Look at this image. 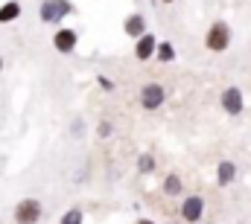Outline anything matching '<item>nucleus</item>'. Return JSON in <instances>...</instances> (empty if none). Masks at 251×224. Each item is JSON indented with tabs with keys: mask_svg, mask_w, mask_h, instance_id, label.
I'll list each match as a JSON object with an SVG mask.
<instances>
[{
	"mask_svg": "<svg viewBox=\"0 0 251 224\" xmlns=\"http://www.w3.org/2000/svg\"><path fill=\"white\" fill-rule=\"evenodd\" d=\"M204 47H207L210 53H225V50L231 47V26H228L225 21L210 23L207 35H204Z\"/></svg>",
	"mask_w": 251,
	"mask_h": 224,
	"instance_id": "obj_1",
	"label": "nucleus"
},
{
	"mask_svg": "<svg viewBox=\"0 0 251 224\" xmlns=\"http://www.w3.org/2000/svg\"><path fill=\"white\" fill-rule=\"evenodd\" d=\"M41 216H44V207H41L38 198H24L15 207V222L18 224H38Z\"/></svg>",
	"mask_w": 251,
	"mask_h": 224,
	"instance_id": "obj_2",
	"label": "nucleus"
},
{
	"mask_svg": "<svg viewBox=\"0 0 251 224\" xmlns=\"http://www.w3.org/2000/svg\"><path fill=\"white\" fill-rule=\"evenodd\" d=\"M164 88L158 85V82H152V85H146L143 90H140V105H143V111H158L161 105H164Z\"/></svg>",
	"mask_w": 251,
	"mask_h": 224,
	"instance_id": "obj_3",
	"label": "nucleus"
},
{
	"mask_svg": "<svg viewBox=\"0 0 251 224\" xmlns=\"http://www.w3.org/2000/svg\"><path fill=\"white\" fill-rule=\"evenodd\" d=\"M201 213H204V198H201V195H187V198L181 201V219L187 224L201 222Z\"/></svg>",
	"mask_w": 251,
	"mask_h": 224,
	"instance_id": "obj_4",
	"label": "nucleus"
},
{
	"mask_svg": "<svg viewBox=\"0 0 251 224\" xmlns=\"http://www.w3.org/2000/svg\"><path fill=\"white\" fill-rule=\"evenodd\" d=\"M219 105H222V111L231 113V116L243 113V93H240V88H225V90H222Z\"/></svg>",
	"mask_w": 251,
	"mask_h": 224,
	"instance_id": "obj_5",
	"label": "nucleus"
},
{
	"mask_svg": "<svg viewBox=\"0 0 251 224\" xmlns=\"http://www.w3.org/2000/svg\"><path fill=\"white\" fill-rule=\"evenodd\" d=\"M155 47H158L155 35L143 32V35H140V38L134 41V58H137V61H149V58L155 56Z\"/></svg>",
	"mask_w": 251,
	"mask_h": 224,
	"instance_id": "obj_6",
	"label": "nucleus"
},
{
	"mask_svg": "<svg viewBox=\"0 0 251 224\" xmlns=\"http://www.w3.org/2000/svg\"><path fill=\"white\" fill-rule=\"evenodd\" d=\"M76 41H79V35L73 32V29H59L56 35H53V47L59 50V53H73L76 50Z\"/></svg>",
	"mask_w": 251,
	"mask_h": 224,
	"instance_id": "obj_7",
	"label": "nucleus"
},
{
	"mask_svg": "<svg viewBox=\"0 0 251 224\" xmlns=\"http://www.w3.org/2000/svg\"><path fill=\"white\" fill-rule=\"evenodd\" d=\"M123 29H126V35H128V38H134V41H137V38L146 32V21H143L140 15H131V18H126Z\"/></svg>",
	"mask_w": 251,
	"mask_h": 224,
	"instance_id": "obj_8",
	"label": "nucleus"
},
{
	"mask_svg": "<svg viewBox=\"0 0 251 224\" xmlns=\"http://www.w3.org/2000/svg\"><path fill=\"white\" fill-rule=\"evenodd\" d=\"M234 178H237V166H234L231 160H222L219 169H216V183H219V186H228Z\"/></svg>",
	"mask_w": 251,
	"mask_h": 224,
	"instance_id": "obj_9",
	"label": "nucleus"
},
{
	"mask_svg": "<svg viewBox=\"0 0 251 224\" xmlns=\"http://www.w3.org/2000/svg\"><path fill=\"white\" fill-rule=\"evenodd\" d=\"M18 15H21V3H18V0H9V3H3V6H0V23L15 21Z\"/></svg>",
	"mask_w": 251,
	"mask_h": 224,
	"instance_id": "obj_10",
	"label": "nucleus"
},
{
	"mask_svg": "<svg viewBox=\"0 0 251 224\" xmlns=\"http://www.w3.org/2000/svg\"><path fill=\"white\" fill-rule=\"evenodd\" d=\"M64 9H70V6H67V3H47V6L41 9V18H44V21H53V18L64 15Z\"/></svg>",
	"mask_w": 251,
	"mask_h": 224,
	"instance_id": "obj_11",
	"label": "nucleus"
},
{
	"mask_svg": "<svg viewBox=\"0 0 251 224\" xmlns=\"http://www.w3.org/2000/svg\"><path fill=\"white\" fill-rule=\"evenodd\" d=\"M164 192H167V195H181V180H178V175H170V178L164 180Z\"/></svg>",
	"mask_w": 251,
	"mask_h": 224,
	"instance_id": "obj_12",
	"label": "nucleus"
},
{
	"mask_svg": "<svg viewBox=\"0 0 251 224\" xmlns=\"http://www.w3.org/2000/svg\"><path fill=\"white\" fill-rule=\"evenodd\" d=\"M155 56L161 58V61H173V58H176V50H173L170 44H158V47H155Z\"/></svg>",
	"mask_w": 251,
	"mask_h": 224,
	"instance_id": "obj_13",
	"label": "nucleus"
},
{
	"mask_svg": "<svg viewBox=\"0 0 251 224\" xmlns=\"http://www.w3.org/2000/svg\"><path fill=\"white\" fill-rule=\"evenodd\" d=\"M62 224H82V213L79 210H70L62 216Z\"/></svg>",
	"mask_w": 251,
	"mask_h": 224,
	"instance_id": "obj_14",
	"label": "nucleus"
},
{
	"mask_svg": "<svg viewBox=\"0 0 251 224\" xmlns=\"http://www.w3.org/2000/svg\"><path fill=\"white\" fill-rule=\"evenodd\" d=\"M108 134H111V122L102 119V122H100V137H108Z\"/></svg>",
	"mask_w": 251,
	"mask_h": 224,
	"instance_id": "obj_15",
	"label": "nucleus"
},
{
	"mask_svg": "<svg viewBox=\"0 0 251 224\" xmlns=\"http://www.w3.org/2000/svg\"><path fill=\"white\" fill-rule=\"evenodd\" d=\"M100 85H102V88H105V90H111V88H114V85H111V82H108V79H105V76H100Z\"/></svg>",
	"mask_w": 251,
	"mask_h": 224,
	"instance_id": "obj_16",
	"label": "nucleus"
},
{
	"mask_svg": "<svg viewBox=\"0 0 251 224\" xmlns=\"http://www.w3.org/2000/svg\"><path fill=\"white\" fill-rule=\"evenodd\" d=\"M134 224H155V222H152V219H137Z\"/></svg>",
	"mask_w": 251,
	"mask_h": 224,
	"instance_id": "obj_17",
	"label": "nucleus"
},
{
	"mask_svg": "<svg viewBox=\"0 0 251 224\" xmlns=\"http://www.w3.org/2000/svg\"><path fill=\"white\" fill-rule=\"evenodd\" d=\"M164 3H176V0H164Z\"/></svg>",
	"mask_w": 251,
	"mask_h": 224,
	"instance_id": "obj_18",
	"label": "nucleus"
},
{
	"mask_svg": "<svg viewBox=\"0 0 251 224\" xmlns=\"http://www.w3.org/2000/svg\"><path fill=\"white\" fill-rule=\"evenodd\" d=\"M0 70H3V58H0Z\"/></svg>",
	"mask_w": 251,
	"mask_h": 224,
	"instance_id": "obj_19",
	"label": "nucleus"
}]
</instances>
